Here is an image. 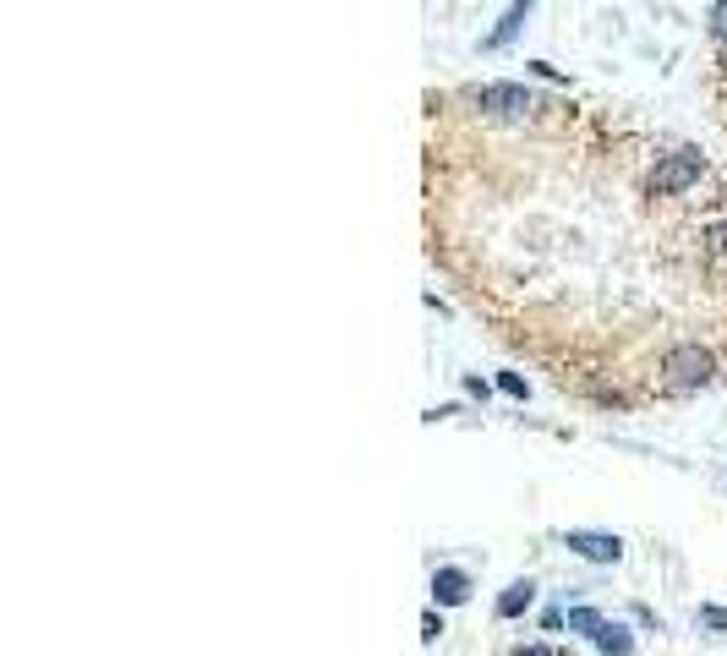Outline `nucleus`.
<instances>
[{
  "label": "nucleus",
  "instance_id": "obj_13",
  "mask_svg": "<svg viewBox=\"0 0 727 656\" xmlns=\"http://www.w3.org/2000/svg\"><path fill=\"white\" fill-rule=\"evenodd\" d=\"M438 635H443V618L427 613V618H421V640H438Z\"/></svg>",
  "mask_w": 727,
  "mask_h": 656
},
{
  "label": "nucleus",
  "instance_id": "obj_14",
  "mask_svg": "<svg viewBox=\"0 0 727 656\" xmlns=\"http://www.w3.org/2000/svg\"><path fill=\"white\" fill-rule=\"evenodd\" d=\"M531 72L547 77V82H564V72H558V66H547V61H531Z\"/></svg>",
  "mask_w": 727,
  "mask_h": 656
},
{
  "label": "nucleus",
  "instance_id": "obj_2",
  "mask_svg": "<svg viewBox=\"0 0 727 656\" xmlns=\"http://www.w3.org/2000/svg\"><path fill=\"white\" fill-rule=\"evenodd\" d=\"M569 629L574 635H591V646L602 656H629L635 651V635H629L624 624H607L596 607H569Z\"/></svg>",
  "mask_w": 727,
  "mask_h": 656
},
{
  "label": "nucleus",
  "instance_id": "obj_12",
  "mask_svg": "<svg viewBox=\"0 0 727 656\" xmlns=\"http://www.w3.org/2000/svg\"><path fill=\"white\" fill-rule=\"evenodd\" d=\"M706 246L711 252H727V225H706Z\"/></svg>",
  "mask_w": 727,
  "mask_h": 656
},
{
  "label": "nucleus",
  "instance_id": "obj_3",
  "mask_svg": "<svg viewBox=\"0 0 727 656\" xmlns=\"http://www.w3.org/2000/svg\"><path fill=\"white\" fill-rule=\"evenodd\" d=\"M700 175H706V159H700L695 148H678V154H667L662 164H656L646 186H651L656 197H673V192H689V186H695Z\"/></svg>",
  "mask_w": 727,
  "mask_h": 656
},
{
  "label": "nucleus",
  "instance_id": "obj_8",
  "mask_svg": "<svg viewBox=\"0 0 727 656\" xmlns=\"http://www.w3.org/2000/svg\"><path fill=\"white\" fill-rule=\"evenodd\" d=\"M525 11H531V0H514V6H509V11H503V22H498V28H492V33H487V50H503V44H509V39H514V33H520V22H525Z\"/></svg>",
  "mask_w": 727,
  "mask_h": 656
},
{
  "label": "nucleus",
  "instance_id": "obj_4",
  "mask_svg": "<svg viewBox=\"0 0 727 656\" xmlns=\"http://www.w3.org/2000/svg\"><path fill=\"white\" fill-rule=\"evenodd\" d=\"M476 104H482L492 121H525V115L536 110L531 88H520V82H487V88L476 93Z\"/></svg>",
  "mask_w": 727,
  "mask_h": 656
},
{
  "label": "nucleus",
  "instance_id": "obj_6",
  "mask_svg": "<svg viewBox=\"0 0 727 656\" xmlns=\"http://www.w3.org/2000/svg\"><path fill=\"white\" fill-rule=\"evenodd\" d=\"M432 602H443V607L471 602V574L465 569H438L432 574Z\"/></svg>",
  "mask_w": 727,
  "mask_h": 656
},
{
  "label": "nucleus",
  "instance_id": "obj_1",
  "mask_svg": "<svg viewBox=\"0 0 727 656\" xmlns=\"http://www.w3.org/2000/svg\"><path fill=\"white\" fill-rule=\"evenodd\" d=\"M717 378V356H711L706 345H673L662 356V383H667V394H695V389H706V383Z\"/></svg>",
  "mask_w": 727,
  "mask_h": 656
},
{
  "label": "nucleus",
  "instance_id": "obj_5",
  "mask_svg": "<svg viewBox=\"0 0 727 656\" xmlns=\"http://www.w3.org/2000/svg\"><path fill=\"white\" fill-rule=\"evenodd\" d=\"M564 547L574 558H585V564H618V558H624V542L607 536V531H569Z\"/></svg>",
  "mask_w": 727,
  "mask_h": 656
},
{
  "label": "nucleus",
  "instance_id": "obj_10",
  "mask_svg": "<svg viewBox=\"0 0 727 656\" xmlns=\"http://www.w3.org/2000/svg\"><path fill=\"white\" fill-rule=\"evenodd\" d=\"M498 389H503V394H514V400H525V394H531V389H525V378H520V372H503V378H498Z\"/></svg>",
  "mask_w": 727,
  "mask_h": 656
},
{
  "label": "nucleus",
  "instance_id": "obj_11",
  "mask_svg": "<svg viewBox=\"0 0 727 656\" xmlns=\"http://www.w3.org/2000/svg\"><path fill=\"white\" fill-rule=\"evenodd\" d=\"M700 624H706V629H727V607H700Z\"/></svg>",
  "mask_w": 727,
  "mask_h": 656
},
{
  "label": "nucleus",
  "instance_id": "obj_7",
  "mask_svg": "<svg viewBox=\"0 0 727 656\" xmlns=\"http://www.w3.org/2000/svg\"><path fill=\"white\" fill-rule=\"evenodd\" d=\"M531 602H536V585H531V580H514V585H503V596H498V618H520Z\"/></svg>",
  "mask_w": 727,
  "mask_h": 656
},
{
  "label": "nucleus",
  "instance_id": "obj_15",
  "mask_svg": "<svg viewBox=\"0 0 727 656\" xmlns=\"http://www.w3.org/2000/svg\"><path fill=\"white\" fill-rule=\"evenodd\" d=\"M514 656H569V651H547V646H520Z\"/></svg>",
  "mask_w": 727,
  "mask_h": 656
},
{
  "label": "nucleus",
  "instance_id": "obj_9",
  "mask_svg": "<svg viewBox=\"0 0 727 656\" xmlns=\"http://www.w3.org/2000/svg\"><path fill=\"white\" fill-rule=\"evenodd\" d=\"M711 39L727 44V0H717V6H711Z\"/></svg>",
  "mask_w": 727,
  "mask_h": 656
}]
</instances>
